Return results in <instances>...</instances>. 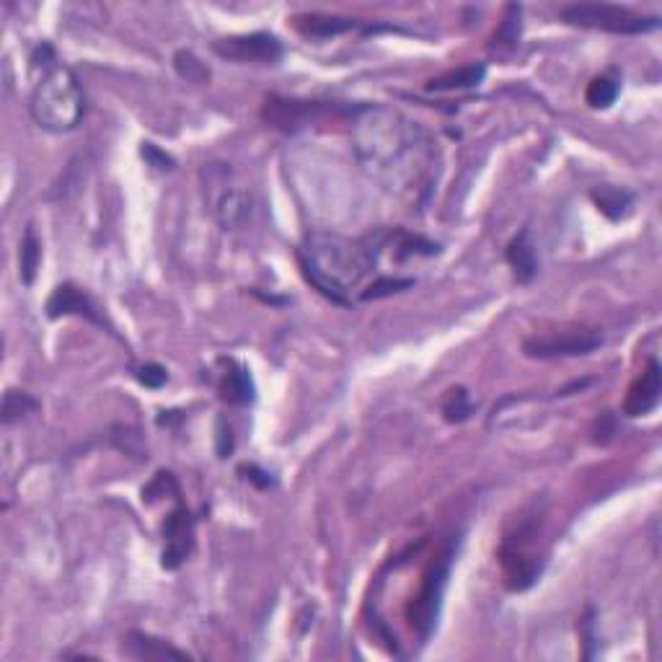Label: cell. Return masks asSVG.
Wrapping results in <instances>:
<instances>
[{
    "label": "cell",
    "instance_id": "6da1fadb",
    "mask_svg": "<svg viewBox=\"0 0 662 662\" xmlns=\"http://www.w3.org/2000/svg\"><path fill=\"white\" fill-rule=\"evenodd\" d=\"M352 148L373 182L404 202L430 197L440 150L425 127L391 107H360L352 117Z\"/></svg>",
    "mask_w": 662,
    "mask_h": 662
},
{
    "label": "cell",
    "instance_id": "7a4b0ae2",
    "mask_svg": "<svg viewBox=\"0 0 662 662\" xmlns=\"http://www.w3.org/2000/svg\"><path fill=\"white\" fill-rule=\"evenodd\" d=\"M383 251L381 238H344L311 233L298 249L303 277L329 300L347 306L350 293L363 285Z\"/></svg>",
    "mask_w": 662,
    "mask_h": 662
},
{
    "label": "cell",
    "instance_id": "3957f363",
    "mask_svg": "<svg viewBox=\"0 0 662 662\" xmlns=\"http://www.w3.org/2000/svg\"><path fill=\"white\" fill-rule=\"evenodd\" d=\"M34 86L29 94V114L42 130L63 135L81 125L83 101L78 75L55 55L50 44H39L32 52Z\"/></svg>",
    "mask_w": 662,
    "mask_h": 662
},
{
    "label": "cell",
    "instance_id": "277c9868",
    "mask_svg": "<svg viewBox=\"0 0 662 662\" xmlns=\"http://www.w3.org/2000/svg\"><path fill=\"white\" fill-rule=\"evenodd\" d=\"M541 510H531V513L520 515L515 525L505 533L500 546V564L505 585L513 593H523V590L533 588L544 572L546 559L538 551V541H541Z\"/></svg>",
    "mask_w": 662,
    "mask_h": 662
},
{
    "label": "cell",
    "instance_id": "5b68a950",
    "mask_svg": "<svg viewBox=\"0 0 662 662\" xmlns=\"http://www.w3.org/2000/svg\"><path fill=\"white\" fill-rule=\"evenodd\" d=\"M207 213L223 231H241L251 218V194L228 163H205L200 171Z\"/></svg>",
    "mask_w": 662,
    "mask_h": 662
},
{
    "label": "cell",
    "instance_id": "8992f818",
    "mask_svg": "<svg viewBox=\"0 0 662 662\" xmlns=\"http://www.w3.org/2000/svg\"><path fill=\"white\" fill-rule=\"evenodd\" d=\"M450 567H453V549L448 546V549L440 551V554L427 564L417 595H414L409 608H406V621H409L412 631L419 637V642H427V639L432 637L435 626H438L445 588H448Z\"/></svg>",
    "mask_w": 662,
    "mask_h": 662
},
{
    "label": "cell",
    "instance_id": "52a82bcc",
    "mask_svg": "<svg viewBox=\"0 0 662 662\" xmlns=\"http://www.w3.org/2000/svg\"><path fill=\"white\" fill-rule=\"evenodd\" d=\"M562 21L569 26H580V29L626 34V37H637V34L660 29L657 16H642V13L629 11V8L608 6V3H575V6H567L562 11Z\"/></svg>",
    "mask_w": 662,
    "mask_h": 662
},
{
    "label": "cell",
    "instance_id": "ba28073f",
    "mask_svg": "<svg viewBox=\"0 0 662 662\" xmlns=\"http://www.w3.org/2000/svg\"><path fill=\"white\" fill-rule=\"evenodd\" d=\"M603 344L600 329H564L551 334H533L523 342V355L531 360H559V357H582Z\"/></svg>",
    "mask_w": 662,
    "mask_h": 662
},
{
    "label": "cell",
    "instance_id": "9c48e42d",
    "mask_svg": "<svg viewBox=\"0 0 662 662\" xmlns=\"http://www.w3.org/2000/svg\"><path fill=\"white\" fill-rule=\"evenodd\" d=\"M213 52L231 63H259L275 65L285 55L280 39L275 34L254 32V34H233V37L215 39Z\"/></svg>",
    "mask_w": 662,
    "mask_h": 662
},
{
    "label": "cell",
    "instance_id": "30bf717a",
    "mask_svg": "<svg viewBox=\"0 0 662 662\" xmlns=\"http://www.w3.org/2000/svg\"><path fill=\"white\" fill-rule=\"evenodd\" d=\"M163 536V551H161V567L163 569H179L187 556L194 549V518L187 507L179 505L169 518L163 520L161 528Z\"/></svg>",
    "mask_w": 662,
    "mask_h": 662
},
{
    "label": "cell",
    "instance_id": "8fae6325",
    "mask_svg": "<svg viewBox=\"0 0 662 662\" xmlns=\"http://www.w3.org/2000/svg\"><path fill=\"white\" fill-rule=\"evenodd\" d=\"M47 316H50V319L78 316V319H86L96 326H107L99 308L94 306V300L88 298L81 288H75L73 282H63V285H57V288L52 290L50 300H47Z\"/></svg>",
    "mask_w": 662,
    "mask_h": 662
},
{
    "label": "cell",
    "instance_id": "7c38bea8",
    "mask_svg": "<svg viewBox=\"0 0 662 662\" xmlns=\"http://www.w3.org/2000/svg\"><path fill=\"white\" fill-rule=\"evenodd\" d=\"M662 396V368L652 357L647 368L642 370L637 381L629 386V394L624 399V414L626 417H647L650 412H655L657 404H660Z\"/></svg>",
    "mask_w": 662,
    "mask_h": 662
},
{
    "label": "cell",
    "instance_id": "4fadbf2b",
    "mask_svg": "<svg viewBox=\"0 0 662 662\" xmlns=\"http://www.w3.org/2000/svg\"><path fill=\"white\" fill-rule=\"evenodd\" d=\"M218 365L223 368L218 375V394L225 404L246 406L257 399V388L244 365H238L236 360H225V357L218 360Z\"/></svg>",
    "mask_w": 662,
    "mask_h": 662
},
{
    "label": "cell",
    "instance_id": "5bb4252c",
    "mask_svg": "<svg viewBox=\"0 0 662 662\" xmlns=\"http://www.w3.org/2000/svg\"><path fill=\"white\" fill-rule=\"evenodd\" d=\"M122 652L132 660H189L187 652L171 647L166 639H158L143 631H127L122 639Z\"/></svg>",
    "mask_w": 662,
    "mask_h": 662
},
{
    "label": "cell",
    "instance_id": "9a60e30c",
    "mask_svg": "<svg viewBox=\"0 0 662 662\" xmlns=\"http://www.w3.org/2000/svg\"><path fill=\"white\" fill-rule=\"evenodd\" d=\"M295 29L300 34L313 39H331L342 37L347 32H355L360 21L347 19V16H329V13H300L293 19Z\"/></svg>",
    "mask_w": 662,
    "mask_h": 662
},
{
    "label": "cell",
    "instance_id": "2e32d148",
    "mask_svg": "<svg viewBox=\"0 0 662 662\" xmlns=\"http://www.w3.org/2000/svg\"><path fill=\"white\" fill-rule=\"evenodd\" d=\"M505 259L513 269V275L518 282H531L538 275V257H536V246L531 244V236L528 231H520L518 236L507 244Z\"/></svg>",
    "mask_w": 662,
    "mask_h": 662
},
{
    "label": "cell",
    "instance_id": "e0dca14e",
    "mask_svg": "<svg viewBox=\"0 0 662 662\" xmlns=\"http://www.w3.org/2000/svg\"><path fill=\"white\" fill-rule=\"evenodd\" d=\"M520 34H523V11H520V6H507L500 26H497V32L492 34L489 50L497 52L500 57L513 55V52L518 50Z\"/></svg>",
    "mask_w": 662,
    "mask_h": 662
},
{
    "label": "cell",
    "instance_id": "ac0fdd59",
    "mask_svg": "<svg viewBox=\"0 0 662 662\" xmlns=\"http://www.w3.org/2000/svg\"><path fill=\"white\" fill-rule=\"evenodd\" d=\"M590 197H593L595 207H598L600 213L611 220L626 218V215L631 213V205H634V194L621 187H608V184L595 187L593 192H590Z\"/></svg>",
    "mask_w": 662,
    "mask_h": 662
},
{
    "label": "cell",
    "instance_id": "d6986e66",
    "mask_svg": "<svg viewBox=\"0 0 662 662\" xmlns=\"http://www.w3.org/2000/svg\"><path fill=\"white\" fill-rule=\"evenodd\" d=\"M487 75L484 65H463L458 70H450V73L438 75L427 81V91H466V88H476Z\"/></svg>",
    "mask_w": 662,
    "mask_h": 662
},
{
    "label": "cell",
    "instance_id": "ffe728a7",
    "mask_svg": "<svg viewBox=\"0 0 662 662\" xmlns=\"http://www.w3.org/2000/svg\"><path fill=\"white\" fill-rule=\"evenodd\" d=\"M39 262H42V244H39L37 233H34V228L29 225L19 244V277L24 285H32L34 282Z\"/></svg>",
    "mask_w": 662,
    "mask_h": 662
},
{
    "label": "cell",
    "instance_id": "44dd1931",
    "mask_svg": "<svg viewBox=\"0 0 662 662\" xmlns=\"http://www.w3.org/2000/svg\"><path fill=\"white\" fill-rule=\"evenodd\" d=\"M440 412H443V417L448 419V422H453V425H461V422H466V419H471V414L476 412L474 401H471L469 391L463 386H456V388H448L443 396V404H440Z\"/></svg>",
    "mask_w": 662,
    "mask_h": 662
},
{
    "label": "cell",
    "instance_id": "7402d4cb",
    "mask_svg": "<svg viewBox=\"0 0 662 662\" xmlns=\"http://www.w3.org/2000/svg\"><path fill=\"white\" fill-rule=\"evenodd\" d=\"M619 81H613L608 75H598L588 83V91H585V101H588L593 109H608L616 104L619 99Z\"/></svg>",
    "mask_w": 662,
    "mask_h": 662
},
{
    "label": "cell",
    "instance_id": "603a6c76",
    "mask_svg": "<svg viewBox=\"0 0 662 662\" xmlns=\"http://www.w3.org/2000/svg\"><path fill=\"white\" fill-rule=\"evenodd\" d=\"M34 412H39L37 399H32L24 391H6V399H3V425L21 422V419H26Z\"/></svg>",
    "mask_w": 662,
    "mask_h": 662
},
{
    "label": "cell",
    "instance_id": "cb8c5ba5",
    "mask_svg": "<svg viewBox=\"0 0 662 662\" xmlns=\"http://www.w3.org/2000/svg\"><path fill=\"white\" fill-rule=\"evenodd\" d=\"M174 68L176 73L182 75L184 81L189 83H207L210 81V70L205 68V63H202L200 57L194 55V52H176L174 55Z\"/></svg>",
    "mask_w": 662,
    "mask_h": 662
},
{
    "label": "cell",
    "instance_id": "d4e9b609",
    "mask_svg": "<svg viewBox=\"0 0 662 662\" xmlns=\"http://www.w3.org/2000/svg\"><path fill=\"white\" fill-rule=\"evenodd\" d=\"M166 494H171V497H179V484H176V479L171 471H158L148 487H143V502L145 505H153L156 500H163Z\"/></svg>",
    "mask_w": 662,
    "mask_h": 662
},
{
    "label": "cell",
    "instance_id": "484cf974",
    "mask_svg": "<svg viewBox=\"0 0 662 662\" xmlns=\"http://www.w3.org/2000/svg\"><path fill=\"white\" fill-rule=\"evenodd\" d=\"M414 280H399V277H381V280H375L368 290L360 293V300H378V298H388V295L401 293V290L412 288Z\"/></svg>",
    "mask_w": 662,
    "mask_h": 662
},
{
    "label": "cell",
    "instance_id": "4316f807",
    "mask_svg": "<svg viewBox=\"0 0 662 662\" xmlns=\"http://www.w3.org/2000/svg\"><path fill=\"white\" fill-rule=\"evenodd\" d=\"M132 375H135V381H138L140 386L150 388V391H158V388H163L166 386V381H169V373H166V368L158 363L135 365V368H132Z\"/></svg>",
    "mask_w": 662,
    "mask_h": 662
},
{
    "label": "cell",
    "instance_id": "83f0119b",
    "mask_svg": "<svg viewBox=\"0 0 662 662\" xmlns=\"http://www.w3.org/2000/svg\"><path fill=\"white\" fill-rule=\"evenodd\" d=\"M236 448V438H233V427L228 425V419L220 417L218 427H215V450H218V458H228Z\"/></svg>",
    "mask_w": 662,
    "mask_h": 662
},
{
    "label": "cell",
    "instance_id": "f1b7e54d",
    "mask_svg": "<svg viewBox=\"0 0 662 662\" xmlns=\"http://www.w3.org/2000/svg\"><path fill=\"white\" fill-rule=\"evenodd\" d=\"M140 153H143L145 163L148 166H153V169L158 171H174V158L169 156V153H163L161 148H156L153 143H143V148H140Z\"/></svg>",
    "mask_w": 662,
    "mask_h": 662
},
{
    "label": "cell",
    "instance_id": "f546056e",
    "mask_svg": "<svg viewBox=\"0 0 662 662\" xmlns=\"http://www.w3.org/2000/svg\"><path fill=\"white\" fill-rule=\"evenodd\" d=\"M238 474H244L246 481H251V484H257L259 489H269L275 481H272V476L267 474V471H262L259 466H254V463H249V466H241L238 469Z\"/></svg>",
    "mask_w": 662,
    "mask_h": 662
}]
</instances>
